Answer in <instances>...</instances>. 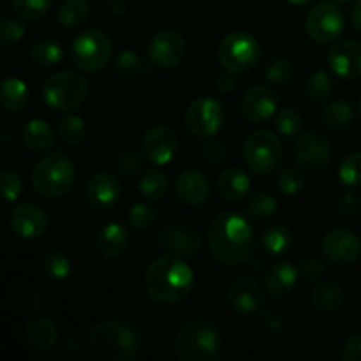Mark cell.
Masks as SVG:
<instances>
[{"instance_id": "2", "label": "cell", "mask_w": 361, "mask_h": 361, "mask_svg": "<svg viewBox=\"0 0 361 361\" xmlns=\"http://www.w3.org/2000/svg\"><path fill=\"white\" fill-rule=\"evenodd\" d=\"M85 348L94 361H134L143 351V335L130 321L106 319L92 328Z\"/></svg>"}, {"instance_id": "57", "label": "cell", "mask_w": 361, "mask_h": 361, "mask_svg": "<svg viewBox=\"0 0 361 361\" xmlns=\"http://www.w3.org/2000/svg\"><path fill=\"white\" fill-rule=\"evenodd\" d=\"M288 2L293 4V6H307V4L316 2V0H288Z\"/></svg>"}, {"instance_id": "28", "label": "cell", "mask_w": 361, "mask_h": 361, "mask_svg": "<svg viewBox=\"0 0 361 361\" xmlns=\"http://www.w3.org/2000/svg\"><path fill=\"white\" fill-rule=\"evenodd\" d=\"M310 302H312L314 309L321 310V312H335L344 305L345 293L337 282L324 281L312 289Z\"/></svg>"}, {"instance_id": "23", "label": "cell", "mask_w": 361, "mask_h": 361, "mask_svg": "<svg viewBox=\"0 0 361 361\" xmlns=\"http://www.w3.org/2000/svg\"><path fill=\"white\" fill-rule=\"evenodd\" d=\"M298 284V270L289 261H277L264 274V288L274 298L291 295Z\"/></svg>"}, {"instance_id": "19", "label": "cell", "mask_w": 361, "mask_h": 361, "mask_svg": "<svg viewBox=\"0 0 361 361\" xmlns=\"http://www.w3.org/2000/svg\"><path fill=\"white\" fill-rule=\"evenodd\" d=\"M228 300L231 309L240 316H252L263 305V289L256 279L249 275L236 277L229 284Z\"/></svg>"}, {"instance_id": "7", "label": "cell", "mask_w": 361, "mask_h": 361, "mask_svg": "<svg viewBox=\"0 0 361 361\" xmlns=\"http://www.w3.org/2000/svg\"><path fill=\"white\" fill-rule=\"evenodd\" d=\"M113 56V41L99 28H87L74 37L71 44V59L80 71L101 73L109 66Z\"/></svg>"}, {"instance_id": "25", "label": "cell", "mask_w": 361, "mask_h": 361, "mask_svg": "<svg viewBox=\"0 0 361 361\" xmlns=\"http://www.w3.org/2000/svg\"><path fill=\"white\" fill-rule=\"evenodd\" d=\"M25 342L37 353L51 351L59 341V330L48 317H34L23 326Z\"/></svg>"}, {"instance_id": "8", "label": "cell", "mask_w": 361, "mask_h": 361, "mask_svg": "<svg viewBox=\"0 0 361 361\" xmlns=\"http://www.w3.org/2000/svg\"><path fill=\"white\" fill-rule=\"evenodd\" d=\"M217 59L226 71L245 74L259 63L261 44L249 32H231L219 44Z\"/></svg>"}, {"instance_id": "53", "label": "cell", "mask_w": 361, "mask_h": 361, "mask_svg": "<svg viewBox=\"0 0 361 361\" xmlns=\"http://www.w3.org/2000/svg\"><path fill=\"white\" fill-rule=\"evenodd\" d=\"M263 324L271 335H279L284 330V319L281 316H277V314H264Z\"/></svg>"}, {"instance_id": "43", "label": "cell", "mask_w": 361, "mask_h": 361, "mask_svg": "<svg viewBox=\"0 0 361 361\" xmlns=\"http://www.w3.org/2000/svg\"><path fill=\"white\" fill-rule=\"evenodd\" d=\"M143 71V60L134 49H123L116 59V73L126 80H134Z\"/></svg>"}, {"instance_id": "39", "label": "cell", "mask_w": 361, "mask_h": 361, "mask_svg": "<svg viewBox=\"0 0 361 361\" xmlns=\"http://www.w3.org/2000/svg\"><path fill=\"white\" fill-rule=\"evenodd\" d=\"M307 95H309L310 101L314 102H323L328 101L334 94V83H331L330 76L323 71H317L312 76L307 80Z\"/></svg>"}, {"instance_id": "27", "label": "cell", "mask_w": 361, "mask_h": 361, "mask_svg": "<svg viewBox=\"0 0 361 361\" xmlns=\"http://www.w3.org/2000/svg\"><path fill=\"white\" fill-rule=\"evenodd\" d=\"M21 140L28 150L35 154H44L55 145V130L44 120L32 118L21 129Z\"/></svg>"}, {"instance_id": "42", "label": "cell", "mask_w": 361, "mask_h": 361, "mask_svg": "<svg viewBox=\"0 0 361 361\" xmlns=\"http://www.w3.org/2000/svg\"><path fill=\"white\" fill-rule=\"evenodd\" d=\"M303 185H305V178L300 169L288 166L279 173L277 187L284 196H296L303 189Z\"/></svg>"}, {"instance_id": "51", "label": "cell", "mask_w": 361, "mask_h": 361, "mask_svg": "<svg viewBox=\"0 0 361 361\" xmlns=\"http://www.w3.org/2000/svg\"><path fill=\"white\" fill-rule=\"evenodd\" d=\"M360 207H361V201L358 194L353 192V190H348V192H344L341 197H338V210H341V214L355 215L360 212Z\"/></svg>"}, {"instance_id": "41", "label": "cell", "mask_w": 361, "mask_h": 361, "mask_svg": "<svg viewBox=\"0 0 361 361\" xmlns=\"http://www.w3.org/2000/svg\"><path fill=\"white\" fill-rule=\"evenodd\" d=\"M53 0H13V9L21 20L25 21H37L51 7Z\"/></svg>"}, {"instance_id": "40", "label": "cell", "mask_w": 361, "mask_h": 361, "mask_svg": "<svg viewBox=\"0 0 361 361\" xmlns=\"http://www.w3.org/2000/svg\"><path fill=\"white\" fill-rule=\"evenodd\" d=\"M155 219H157V210L150 203H134L127 214V224L133 229L143 231L154 226Z\"/></svg>"}, {"instance_id": "21", "label": "cell", "mask_w": 361, "mask_h": 361, "mask_svg": "<svg viewBox=\"0 0 361 361\" xmlns=\"http://www.w3.org/2000/svg\"><path fill=\"white\" fill-rule=\"evenodd\" d=\"M210 182L197 169L182 171L175 180V194L187 207H201L210 200Z\"/></svg>"}, {"instance_id": "46", "label": "cell", "mask_w": 361, "mask_h": 361, "mask_svg": "<svg viewBox=\"0 0 361 361\" xmlns=\"http://www.w3.org/2000/svg\"><path fill=\"white\" fill-rule=\"evenodd\" d=\"M0 187H2V196L6 201H16L23 192V180L13 169H6L0 175Z\"/></svg>"}, {"instance_id": "16", "label": "cell", "mask_w": 361, "mask_h": 361, "mask_svg": "<svg viewBox=\"0 0 361 361\" xmlns=\"http://www.w3.org/2000/svg\"><path fill=\"white\" fill-rule=\"evenodd\" d=\"M279 97L271 88L257 85L252 87L242 99L240 113L250 123H264L277 113Z\"/></svg>"}, {"instance_id": "50", "label": "cell", "mask_w": 361, "mask_h": 361, "mask_svg": "<svg viewBox=\"0 0 361 361\" xmlns=\"http://www.w3.org/2000/svg\"><path fill=\"white\" fill-rule=\"evenodd\" d=\"M201 150H203V159L210 166H219V164H222V162H224L226 147L221 143V141H215V140L208 141V143L204 145Z\"/></svg>"}, {"instance_id": "59", "label": "cell", "mask_w": 361, "mask_h": 361, "mask_svg": "<svg viewBox=\"0 0 361 361\" xmlns=\"http://www.w3.org/2000/svg\"><path fill=\"white\" fill-rule=\"evenodd\" d=\"M99 2H111V0H99Z\"/></svg>"}, {"instance_id": "5", "label": "cell", "mask_w": 361, "mask_h": 361, "mask_svg": "<svg viewBox=\"0 0 361 361\" xmlns=\"http://www.w3.org/2000/svg\"><path fill=\"white\" fill-rule=\"evenodd\" d=\"M76 180L73 161L62 152L48 154L34 166L30 175L32 187L42 197H60L71 190Z\"/></svg>"}, {"instance_id": "48", "label": "cell", "mask_w": 361, "mask_h": 361, "mask_svg": "<svg viewBox=\"0 0 361 361\" xmlns=\"http://www.w3.org/2000/svg\"><path fill=\"white\" fill-rule=\"evenodd\" d=\"M25 37V27L16 18H4L0 23V41L4 44H16Z\"/></svg>"}, {"instance_id": "22", "label": "cell", "mask_w": 361, "mask_h": 361, "mask_svg": "<svg viewBox=\"0 0 361 361\" xmlns=\"http://www.w3.org/2000/svg\"><path fill=\"white\" fill-rule=\"evenodd\" d=\"M157 242L171 254L182 257H194L201 250L200 233L185 228V226H175V228L168 229L159 236Z\"/></svg>"}, {"instance_id": "11", "label": "cell", "mask_w": 361, "mask_h": 361, "mask_svg": "<svg viewBox=\"0 0 361 361\" xmlns=\"http://www.w3.org/2000/svg\"><path fill=\"white\" fill-rule=\"evenodd\" d=\"M345 18L337 2H319L305 16L307 35L317 44H330L342 35Z\"/></svg>"}, {"instance_id": "10", "label": "cell", "mask_w": 361, "mask_h": 361, "mask_svg": "<svg viewBox=\"0 0 361 361\" xmlns=\"http://www.w3.org/2000/svg\"><path fill=\"white\" fill-rule=\"evenodd\" d=\"M226 122V109L221 101L200 97L192 101L183 115L187 133L200 140H210L222 129Z\"/></svg>"}, {"instance_id": "56", "label": "cell", "mask_w": 361, "mask_h": 361, "mask_svg": "<svg viewBox=\"0 0 361 361\" xmlns=\"http://www.w3.org/2000/svg\"><path fill=\"white\" fill-rule=\"evenodd\" d=\"M127 11L126 0H111V13L113 14H123Z\"/></svg>"}, {"instance_id": "55", "label": "cell", "mask_w": 361, "mask_h": 361, "mask_svg": "<svg viewBox=\"0 0 361 361\" xmlns=\"http://www.w3.org/2000/svg\"><path fill=\"white\" fill-rule=\"evenodd\" d=\"M351 21H353V27H355V30L361 34V0H356V2L353 4Z\"/></svg>"}, {"instance_id": "17", "label": "cell", "mask_w": 361, "mask_h": 361, "mask_svg": "<svg viewBox=\"0 0 361 361\" xmlns=\"http://www.w3.org/2000/svg\"><path fill=\"white\" fill-rule=\"evenodd\" d=\"M11 229L23 240H37L48 229V215L34 203H21L11 212Z\"/></svg>"}, {"instance_id": "15", "label": "cell", "mask_w": 361, "mask_h": 361, "mask_svg": "<svg viewBox=\"0 0 361 361\" xmlns=\"http://www.w3.org/2000/svg\"><path fill=\"white\" fill-rule=\"evenodd\" d=\"M295 159L302 168L319 171L331 161V145L326 136L317 130L303 133L295 143Z\"/></svg>"}, {"instance_id": "31", "label": "cell", "mask_w": 361, "mask_h": 361, "mask_svg": "<svg viewBox=\"0 0 361 361\" xmlns=\"http://www.w3.org/2000/svg\"><path fill=\"white\" fill-rule=\"evenodd\" d=\"M63 59V51H62V46L59 44L56 41L53 39H39L30 49V60L34 66L37 67H55L62 62Z\"/></svg>"}, {"instance_id": "36", "label": "cell", "mask_w": 361, "mask_h": 361, "mask_svg": "<svg viewBox=\"0 0 361 361\" xmlns=\"http://www.w3.org/2000/svg\"><path fill=\"white\" fill-rule=\"evenodd\" d=\"M59 137L67 145H80L87 137V126L85 120L78 115H67L59 122Z\"/></svg>"}, {"instance_id": "32", "label": "cell", "mask_w": 361, "mask_h": 361, "mask_svg": "<svg viewBox=\"0 0 361 361\" xmlns=\"http://www.w3.org/2000/svg\"><path fill=\"white\" fill-rule=\"evenodd\" d=\"M56 18L66 28L80 27L90 18V4L87 0H63L56 11Z\"/></svg>"}, {"instance_id": "54", "label": "cell", "mask_w": 361, "mask_h": 361, "mask_svg": "<svg viewBox=\"0 0 361 361\" xmlns=\"http://www.w3.org/2000/svg\"><path fill=\"white\" fill-rule=\"evenodd\" d=\"M236 74L231 73V71H226L219 76L217 80V88L222 92V94H231L236 88Z\"/></svg>"}, {"instance_id": "18", "label": "cell", "mask_w": 361, "mask_h": 361, "mask_svg": "<svg viewBox=\"0 0 361 361\" xmlns=\"http://www.w3.org/2000/svg\"><path fill=\"white\" fill-rule=\"evenodd\" d=\"M85 197L95 210H111L122 197V185L111 173H95L85 185Z\"/></svg>"}, {"instance_id": "49", "label": "cell", "mask_w": 361, "mask_h": 361, "mask_svg": "<svg viewBox=\"0 0 361 361\" xmlns=\"http://www.w3.org/2000/svg\"><path fill=\"white\" fill-rule=\"evenodd\" d=\"M326 271V267H324V261L319 259V257H305L300 264V274L307 279V281H319L321 277Z\"/></svg>"}, {"instance_id": "13", "label": "cell", "mask_w": 361, "mask_h": 361, "mask_svg": "<svg viewBox=\"0 0 361 361\" xmlns=\"http://www.w3.org/2000/svg\"><path fill=\"white\" fill-rule=\"evenodd\" d=\"M187 55V42L176 30H161L148 44V56L152 63L161 69H175Z\"/></svg>"}, {"instance_id": "33", "label": "cell", "mask_w": 361, "mask_h": 361, "mask_svg": "<svg viewBox=\"0 0 361 361\" xmlns=\"http://www.w3.org/2000/svg\"><path fill=\"white\" fill-rule=\"evenodd\" d=\"M321 120L328 129H345L355 120V106L348 101H335L321 111Z\"/></svg>"}, {"instance_id": "29", "label": "cell", "mask_w": 361, "mask_h": 361, "mask_svg": "<svg viewBox=\"0 0 361 361\" xmlns=\"http://www.w3.org/2000/svg\"><path fill=\"white\" fill-rule=\"evenodd\" d=\"M30 92L21 78L7 76L2 83V106L9 113H21L28 106Z\"/></svg>"}, {"instance_id": "37", "label": "cell", "mask_w": 361, "mask_h": 361, "mask_svg": "<svg viewBox=\"0 0 361 361\" xmlns=\"http://www.w3.org/2000/svg\"><path fill=\"white\" fill-rule=\"evenodd\" d=\"M277 200L268 192H256L250 196L249 203H247V212L250 217L257 219V221H268L277 214Z\"/></svg>"}, {"instance_id": "35", "label": "cell", "mask_w": 361, "mask_h": 361, "mask_svg": "<svg viewBox=\"0 0 361 361\" xmlns=\"http://www.w3.org/2000/svg\"><path fill=\"white\" fill-rule=\"evenodd\" d=\"M41 270L48 281L62 282L69 279L71 271H73V264H71V259L66 254L59 252V250H51V252L42 257Z\"/></svg>"}, {"instance_id": "60", "label": "cell", "mask_w": 361, "mask_h": 361, "mask_svg": "<svg viewBox=\"0 0 361 361\" xmlns=\"http://www.w3.org/2000/svg\"><path fill=\"white\" fill-rule=\"evenodd\" d=\"M360 111H361V97H360Z\"/></svg>"}, {"instance_id": "58", "label": "cell", "mask_w": 361, "mask_h": 361, "mask_svg": "<svg viewBox=\"0 0 361 361\" xmlns=\"http://www.w3.org/2000/svg\"><path fill=\"white\" fill-rule=\"evenodd\" d=\"M334 2H337V4H348V2H351V0H334Z\"/></svg>"}, {"instance_id": "34", "label": "cell", "mask_w": 361, "mask_h": 361, "mask_svg": "<svg viewBox=\"0 0 361 361\" xmlns=\"http://www.w3.org/2000/svg\"><path fill=\"white\" fill-rule=\"evenodd\" d=\"M263 249L267 250V254L270 256H281L286 254L293 245V235L286 226L275 224L270 226L263 231Z\"/></svg>"}, {"instance_id": "44", "label": "cell", "mask_w": 361, "mask_h": 361, "mask_svg": "<svg viewBox=\"0 0 361 361\" xmlns=\"http://www.w3.org/2000/svg\"><path fill=\"white\" fill-rule=\"evenodd\" d=\"M303 126L302 115L293 108H284L275 116V129L282 136H295Z\"/></svg>"}, {"instance_id": "6", "label": "cell", "mask_w": 361, "mask_h": 361, "mask_svg": "<svg viewBox=\"0 0 361 361\" xmlns=\"http://www.w3.org/2000/svg\"><path fill=\"white\" fill-rule=\"evenodd\" d=\"M41 95L44 104L53 111L71 113L87 99L88 83L74 71H59L44 81Z\"/></svg>"}, {"instance_id": "47", "label": "cell", "mask_w": 361, "mask_h": 361, "mask_svg": "<svg viewBox=\"0 0 361 361\" xmlns=\"http://www.w3.org/2000/svg\"><path fill=\"white\" fill-rule=\"evenodd\" d=\"M141 155H143V154H137V152H134V150L120 152V154L116 155V159H115L116 171H118L120 175H123V176L137 175V173H140V169H141V162H143Z\"/></svg>"}, {"instance_id": "38", "label": "cell", "mask_w": 361, "mask_h": 361, "mask_svg": "<svg viewBox=\"0 0 361 361\" xmlns=\"http://www.w3.org/2000/svg\"><path fill=\"white\" fill-rule=\"evenodd\" d=\"M338 178L345 187L361 189V152H353L342 159Z\"/></svg>"}, {"instance_id": "20", "label": "cell", "mask_w": 361, "mask_h": 361, "mask_svg": "<svg viewBox=\"0 0 361 361\" xmlns=\"http://www.w3.org/2000/svg\"><path fill=\"white\" fill-rule=\"evenodd\" d=\"M328 66L342 80H358L361 78V42L353 39L337 42L328 53Z\"/></svg>"}, {"instance_id": "3", "label": "cell", "mask_w": 361, "mask_h": 361, "mask_svg": "<svg viewBox=\"0 0 361 361\" xmlns=\"http://www.w3.org/2000/svg\"><path fill=\"white\" fill-rule=\"evenodd\" d=\"M194 271L182 256L164 254L154 259L145 274V291L157 303L183 302L194 289Z\"/></svg>"}, {"instance_id": "26", "label": "cell", "mask_w": 361, "mask_h": 361, "mask_svg": "<svg viewBox=\"0 0 361 361\" xmlns=\"http://www.w3.org/2000/svg\"><path fill=\"white\" fill-rule=\"evenodd\" d=\"M250 187L252 183H250L249 175L240 168L224 169L217 180L219 194L229 203H238L245 200L250 192Z\"/></svg>"}, {"instance_id": "1", "label": "cell", "mask_w": 361, "mask_h": 361, "mask_svg": "<svg viewBox=\"0 0 361 361\" xmlns=\"http://www.w3.org/2000/svg\"><path fill=\"white\" fill-rule=\"evenodd\" d=\"M207 243L212 257L222 267H242L254 252L256 233L252 224L238 212H222L207 229Z\"/></svg>"}, {"instance_id": "52", "label": "cell", "mask_w": 361, "mask_h": 361, "mask_svg": "<svg viewBox=\"0 0 361 361\" xmlns=\"http://www.w3.org/2000/svg\"><path fill=\"white\" fill-rule=\"evenodd\" d=\"M342 358L345 361H361V334L348 338L342 348Z\"/></svg>"}, {"instance_id": "14", "label": "cell", "mask_w": 361, "mask_h": 361, "mask_svg": "<svg viewBox=\"0 0 361 361\" xmlns=\"http://www.w3.org/2000/svg\"><path fill=\"white\" fill-rule=\"evenodd\" d=\"M176 150H178V136L168 126H152L141 137V154L155 166L171 162Z\"/></svg>"}, {"instance_id": "45", "label": "cell", "mask_w": 361, "mask_h": 361, "mask_svg": "<svg viewBox=\"0 0 361 361\" xmlns=\"http://www.w3.org/2000/svg\"><path fill=\"white\" fill-rule=\"evenodd\" d=\"M295 74V66L289 59L286 56H279V59L271 60L270 66L264 71V76H267V81H270L271 85H284L288 83L289 80Z\"/></svg>"}, {"instance_id": "24", "label": "cell", "mask_w": 361, "mask_h": 361, "mask_svg": "<svg viewBox=\"0 0 361 361\" xmlns=\"http://www.w3.org/2000/svg\"><path fill=\"white\" fill-rule=\"evenodd\" d=\"M129 233L122 224H116V222L99 229L97 236H95V249L104 259L122 257L129 249Z\"/></svg>"}, {"instance_id": "9", "label": "cell", "mask_w": 361, "mask_h": 361, "mask_svg": "<svg viewBox=\"0 0 361 361\" xmlns=\"http://www.w3.org/2000/svg\"><path fill=\"white\" fill-rule=\"evenodd\" d=\"M243 164L256 175H268L281 166L284 159L282 141L270 130H256L243 143Z\"/></svg>"}, {"instance_id": "4", "label": "cell", "mask_w": 361, "mask_h": 361, "mask_svg": "<svg viewBox=\"0 0 361 361\" xmlns=\"http://www.w3.org/2000/svg\"><path fill=\"white\" fill-rule=\"evenodd\" d=\"M224 338L217 324L208 319H190L176 330L173 353L182 361H212L222 353Z\"/></svg>"}, {"instance_id": "30", "label": "cell", "mask_w": 361, "mask_h": 361, "mask_svg": "<svg viewBox=\"0 0 361 361\" xmlns=\"http://www.w3.org/2000/svg\"><path fill=\"white\" fill-rule=\"evenodd\" d=\"M168 176H166L164 171L157 168L147 169L143 175L137 180V189H140V194L143 197H147L148 201H157L162 200L168 192Z\"/></svg>"}, {"instance_id": "12", "label": "cell", "mask_w": 361, "mask_h": 361, "mask_svg": "<svg viewBox=\"0 0 361 361\" xmlns=\"http://www.w3.org/2000/svg\"><path fill=\"white\" fill-rule=\"evenodd\" d=\"M321 252L337 267H349L361 256V240L351 229H331L321 242Z\"/></svg>"}]
</instances>
